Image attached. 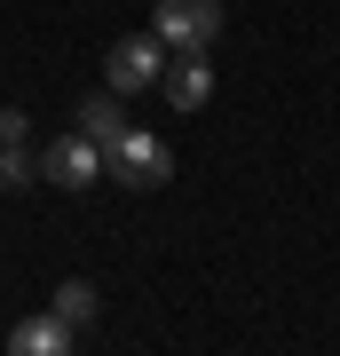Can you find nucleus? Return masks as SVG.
Segmentation results:
<instances>
[{
  "label": "nucleus",
  "instance_id": "f257e3e1",
  "mask_svg": "<svg viewBox=\"0 0 340 356\" xmlns=\"http://www.w3.org/2000/svg\"><path fill=\"white\" fill-rule=\"evenodd\" d=\"M159 72H166V40H159V32H127V40L103 48V88H111V95L159 88Z\"/></svg>",
  "mask_w": 340,
  "mask_h": 356
},
{
  "label": "nucleus",
  "instance_id": "f03ea898",
  "mask_svg": "<svg viewBox=\"0 0 340 356\" xmlns=\"http://www.w3.org/2000/svg\"><path fill=\"white\" fill-rule=\"evenodd\" d=\"M103 175L127 182V191H159L166 175H175V151H166L159 135H143V127H127L111 151H103Z\"/></svg>",
  "mask_w": 340,
  "mask_h": 356
},
{
  "label": "nucleus",
  "instance_id": "7ed1b4c3",
  "mask_svg": "<svg viewBox=\"0 0 340 356\" xmlns=\"http://www.w3.org/2000/svg\"><path fill=\"white\" fill-rule=\"evenodd\" d=\"M151 32L166 40V48H206V56H214L222 0H159V8H151Z\"/></svg>",
  "mask_w": 340,
  "mask_h": 356
},
{
  "label": "nucleus",
  "instance_id": "20e7f679",
  "mask_svg": "<svg viewBox=\"0 0 340 356\" xmlns=\"http://www.w3.org/2000/svg\"><path fill=\"white\" fill-rule=\"evenodd\" d=\"M40 175H48L56 191H88V182H103V151L72 127L63 143H48V151H40Z\"/></svg>",
  "mask_w": 340,
  "mask_h": 356
},
{
  "label": "nucleus",
  "instance_id": "39448f33",
  "mask_svg": "<svg viewBox=\"0 0 340 356\" xmlns=\"http://www.w3.org/2000/svg\"><path fill=\"white\" fill-rule=\"evenodd\" d=\"M159 88L175 111H198L206 95H214V64H206V48H175V64L159 72Z\"/></svg>",
  "mask_w": 340,
  "mask_h": 356
},
{
  "label": "nucleus",
  "instance_id": "423d86ee",
  "mask_svg": "<svg viewBox=\"0 0 340 356\" xmlns=\"http://www.w3.org/2000/svg\"><path fill=\"white\" fill-rule=\"evenodd\" d=\"M72 341H79V332L63 325L56 309H48V317H16V332H8L16 356H72Z\"/></svg>",
  "mask_w": 340,
  "mask_h": 356
},
{
  "label": "nucleus",
  "instance_id": "0eeeda50",
  "mask_svg": "<svg viewBox=\"0 0 340 356\" xmlns=\"http://www.w3.org/2000/svg\"><path fill=\"white\" fill-rule=\"evenodd\" d=\"M119 103H127V95H111V88H103V95H88V103H79V135H88V143H95V151H111V143L127 135V111H119Z\"/></svg>",
  "mask_w": 340,
  "mask_h": 356
},
{
  "label": "nucleus",
  "instance_id": "6e6552de",
  "mask_svg": "<svg viewBox=\"0 0 340 356\" xmlns=\"http://www.w3.org/2000/svg\"><path fill=\"white\" fill-rule=\"evenodd\" d=\"M48 309H56V317L72 325V332H88V325H95V285H88V277H63Z\"/></svg>",
  "mask_w": 340,
  "mask_h": 356
},
{
  "label": "nucleus",
  "instance_id": "1a4fd4ad",
  "mask_svg": "<svg viewBox=\"0 0 340 356\" xmlns=\"http://www.w3.org/2000/svg\"><path fill=\"white\" fill-rule=\"evenodd\" d=\"M0 182H8V191H16V182H48L40 159H32V143H8V151H0Z\"/></svg>",
  "mask_w": 340,
  "mask_h": 356
},
{
  "label": "nucleus",
  "instance_id": "9d476101",
  "mask_svg": "<svg viewBox=\"0 0 340 356\" xmlns=\"http://www.w3.org/2000/svg\"><path fill=\"white\" fill-rule=\"evenodd\" d=\"M0 198H8V182H0Z\"/></svg>",
  "mask_w": 340,
  "mask_h": 356
}]
</instances>
